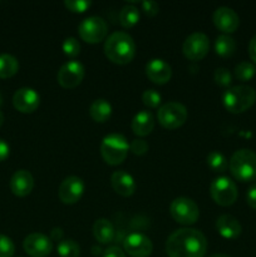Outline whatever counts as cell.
Instances as JSON below:
<instances>
[{
	"label": "cell",
	"instance_id": "6da1fadb",
	"mask_svg": "<svg viewBox=\"0 0 256 257\" xmlns=\"http://www.w3.org/2000/svg\"><path fill=\"white\" fill-rule=\"evenodd\" d=\"M207 240L201 231L180 228L168 236L166 252L168 257H205Z\"/></svg>",
	"mask_w": 256,
	"mask_h": 257
},
{
	"label": "cell",
	"instance_id": "7a4b0ae2",
	"mask_svg": "<svg viewBox=\"0 0 256 257\" xmlns=\"http://www.w3.org/2000/svg\"><path fill=\"white\" fill-rule=\"evenodd\" d=\"M104 54L115 64H128L136 55L135 40L125 32L112 33L104 43Z\"/></svg>",
	"mask_w": 256,
	"mask_h": 257
},
{
	"label": "cell",
	"instance_id": "3957f363",
	"mask_svg": "<svg viewBox=\"0 0 256 257\" xmlns=\"http://www.w3.org/2000/svg\"><path fill=\"white\" fill-rule=\"evenodd\" d=\"M228 168L233 177L241 182H250L256 178V153L242 148L231 156Z\"/></svg>",
	"mask_w": 256,
	"mask_h": 257
},
{
	"label": "cell",
	"instance_id": "277c9868",
	"mask_svg": "<svg viewBox=\"0 0 256 257\" xmlns=\"http://www.w3.org/2000/svg\"><path fill=\"white\" fill-rule=\"evenodd\" d=\"M256 100V90L250 85H235L225 90L222 103L231 113H242L247 110Z\"/></svg>",
	"mask_w": 256,
	"mask_h": 257
},
{
	"label": "cell",
	"instance_id": "5b68a950",
	"mask_svg": "<svg viewBox=\"0 0 256 257\" xmlns=\"http://www.w3.org/2000/svg\"><path fill=\"white\" fill-rule=\"evenodd\" d=\"M130 151V143L124 136L119 133H110L103 138L100 143V155L103 160L110 166L120 165L125 160Z\"/></svg>",
	"mask_w": 256,
	"mask_h": 257
},
{
	"label": "cell",
	"instance_id": "8992f818",
	"mask_svg": "<svg viewBox=\"0 0 256 257\" xmlns=\"http://www.w3.org/2000/svg\"><path fill=\"white\" fill-rule=\"evenodd\" d=\"M188 113L185 105L178 102H167L160 107L157 112L158 122L167 130H176L185 124Z\"/></svg>",
	"mask_w": 256,
	"mask_h": 257
},
{
	"label": "cell",
	"instance_id": "52a82bcc",
	"mask_svg": "<svg viewBox=\"0 0 256 257\" xmlns=\"http://www.w3.org/2000/svg\"><path fill=\"white\" fill-rule=\"evenodd\" d=\"M210 193L212 200L217 205L226 207L235 203V201L237 200L238 191L237 186L231 178L221 176L212 181L210 186Z\"/></svg>",
	"mask_w": 256,
	"mask_h": 257
},
{
	"label": "cell",
	"instance_id": "ba28073f",
	"mask_svg": "<svg viewBox=\"0 0 256 257\" xmlns=\"http://www.w3.org/2000/svg\"><path fill=\"white\" fill-rule=\"evenodd\" d=\"M171 216L181 225H193L200 217V210L193 200L188 197H177L171 202Z\"/></svg>",
	"mask_w": 256,
	"mask_h": 257
},
{
	"label": "cell",
	"instance_id": "9c48e42d",
	"mask_svg": "<svg viewBox=\"0 0 256 257\" xmlns=\"http://www.w3.org/2000/svg\"><path fill=\"white\" fill-rule=\"evenodd\" d=\"M78 33L84 42L95 44L105 38L108 33V25L103 18L88 17L80 22L79 27H78Z\"/></svg>",
	"mask_w": 256,
	"mask_h": 257
},
{
	"label": "cell",
	"instance_id": "30bf717a",
	"mask_svg": "<svg viewBox=\"0 0 256 257\" xmlns=\"http://www.w3.org/2000/svg\"><path fill=\"white\" fill-rule=\"evenodd\" d=\"M210 48V39L201 32H195L188 35L182 45L183 54L190 60H201L206 57Z\"/></svg>",
	"mask_w": 256,
	"mask_h": 257
},
{
	"label": "cell",
	"instance_id": "8fae6325",
	"mask_svg": "<svg viewBox=\"0 0 256 257\" xmlns=\"http://www.w3.org/2000/svg\"><path fill=\"white\" fill-rule=\"evenodd\" d=\"M84 74L85 70L82 63L78 60H69V62L64 63L58 70L57 79L63 88L72 89L82 83Z\"/></svg>",
	"mask_w": 256,
	"mask_h": 257
},
{
	"label": "cell",
	"instance_id": "7c38bea8",
	"mask_svg": "<svg viewBox=\"0 0 256 257\" xmlns=\"http://www.w3.org/2000/svg\"><path fill=\"white\" fill-rule=\"evenodd\" d=\"M84 182L77 176H68L62 181L58 190V197L65 205L77 203L84 193Z\"/></svg>",
	"mask_w": 256,
	"mask_h": 257
},
{
	"label": "cell",
	"instance_id": "4fadbf2b",
	"mask_svg": "<svg viewBox=\"0 0 256 257\" xmlns=\"http://www.w3.org/2000/svg\"><path fill=\"white\" fill-rule=\"evenodd\" d=\"M124 252L131 257H148L152 253L153 245L150 237L143 233H130L123 241Z\"/></svg>",
	"mask_w": 256,
	"mask_h": 257
},
{
	"label": "cell",
	"instance_id": "5bb4252c",
	"mask_svg": "<svg viewBox=\"0 0 256 257\" xmlns=\"http://www.w3.org/2000/svg\"><path fill=\"white\" fill-rule=\"evenodd\" d=\"M24 251L32 257H47L53 250V242L50 237L44 233L33 232L24 238L23 242Z\"/></svg>",
	"mask_w": 256,
	"mask_h": 257
},
{
	"label": "cell",
	"instance_id": "9a60e30c",
	"mask_svg": "<svg viewBox=\"0 0 256 257\" xmlns=\"http://www.w3.org/2000/svg\"><path fill=\"white\" fill-rule=\"evenodd\" d=\"M13 104L15 109L22 113H32L39 107L40 95L35 89L23 87L18 89L13 95Z\"/></svg>",
	"mask_w": 256,
	"mask_h": 257
},
{
	"label": "cell",
	"instance_id": "2e32d148",
	"mask_svg": "<svg viewBox=\"0 0 256 257\" xmlns=\"http://www.w3.org/2000/svg\"><path fill=\"white\" fill-rule=\"evenodd\" d=\"M213 23L218 30L226 33V34H230L238 28L240 18H238L237 13L231 8L220 7L213 13Z\"/></svg>",
	"mask_w": 256,
	"mask_h": 257
},
{
	"label": "cell",
	"instance_id": "e0dca14e",
	"mask_svg": "<svg viewBox=\"0 0 256 257\" xmlns=\"http://www.w3.org/2000/svg\"><path fill=\"white\" fill-rule=\"evenodd\" d=\"M146 74L156 84H166L172 77V68L160 58H153L146 64Z\"/></svg>",
	"mask_w": 256,
	"mask_h": 257
},
{
	"label": "cell",
	"instance_id": "ac0fdd59",
	"mask_svg": "<svg viewBox=\"0 0 256 257\" xmlns=\"http://www.w3.org/2000/svg\"><path fill=\"white\" fill-rule=\"evenodd\" d=\"M34 187L33 175L27 170H18L10 178V190L18 197H25Z\"/></svg>",
	"mask_w": 256,
	"mask_h": 257
},
{
	"label": "cell",
	"instance_id": "d6986e66",
	"mask_svg": "<svg viewBox=\"0 0 256 257\" xmlns=\"http://www.w3.org/2000/svg\"><path fill=\"white\" fill-rule=\"evenodd\" d=\"M113 190L123 197H130L136 191L135 178L125 171H115L110 177Z\"/></svg>",
	"mask_w": 256,
	"mask_h": 257
},
{
	"label": "cell",
	"instance_id": "ffe728a7",
	"mask_svg": "<svg viewBox=\"0 0 256 257\" xmlns=\"http://www.w3.org/2000/svg\"><path fill=\"white\" fill-rule=\"evenodd\" d=\"M216 230L222 237L232 240V238L238 237L241 235V223L236 217L231 215H221L216 220Z\"/></svg>",
	"mask_w": 256,
	"mask_h": 257
},
{
	"label": "cell",
	"instance_id": "44dd1931",
	"mask_svg": "<svg viewBox=\"0 0 256 257\" xmlns=\"http://www.w3.org/2000/svg\"><path fill=\"white\" fill-rule=\"evenodd\" d=\"M132 131L135 135L140 136V137H145L148 136L155 128V118H153L152 113L148 110H141L137 114L133 117L132 123H131Z\"/></svg>",
	"mask_w": 256,
	"mask_h": 257
},
{
	"label": "cell",
	"instance_id": "7402d4cb",
	"mask_svg": "<svg viewBox=\"0 0 256 257\" xmlns=\"http://www.w3.org/2000/svg\"><path fill=\"white\" fill-rule=\"evenodd\" d=\"M114 227L107 218H98L93 225V235L100 243H109L114 240Z\"/></svg>",
	"mask_w": 256,
	"mask_h": 257
},
{
	"label": "cell",
	"instance_id": "603a6c76",
	"mask_svg": "<svg viewBox=\"0 0 256 257\" xmlns=\"http://www.w3.org/2000/svg\"><path fill=\"white\" fill-rule=\"evenodd\" d=\"M89 114L93 120L98 123H104L112 115V105L107 99H95L89 107Z\"/></svg>",
	"mask_w": 256,
	"mask_h": 257
},
{
	"label": "cell",
	"instance_id": "cb8c5ba5",
	"mask_svg": "<svg viewBox=\"0 0 256 257\" xmlns=\"http://www.w3.org/2000/svg\"><path fill=\"white\" fill-rule=\"evenodd\" d=\"M19 70V62L12 54H0V78L8 79L15 75Z\"/></svg>",
	"mask_w": 256,
	"mask_h": 257
},
{
	"label": "cell",
	"instance_id": "d4e9b609",
	"mask_svg": "<svg viewBox=\"0 0 256 257\" xmlns=\"http://www.w3.org/2000/svg\"><path fill=\"white\" fill-rule=\"evenodd\" d=\"M215 50L216 54H218L220 57H231L236 50L235 39L228 34L218 35L215 42Z\"/></svg>",
	"mask_w": 256,
	"mask_h": 257
},
{
	"label": "cell",
	"instance_id": "484cf974",
	"mask_svg": "<svg viewBox=\"0 0 256 257\" xmlns=\"http://www.w3.org/2000/svg\"><path fill=\"white\" fill-rule=\"evenodd\" d=\"M118 20H119V24L124 28L135 27L138 23V20H140V10H138L137 7L132 4L124 5L120 9Z\"/></svg>",
	"mask_w": 256,
	"mask_h": 257
},
{
	"label": "cell",
	"instance_id": "4316f807",
	"mask_svg": "<svg viewBox=\"0 0 256 257\" xmlns=\"http://www.w3.org/2000/svg\"><path fill=\"white\" fill-rule=\"evenodd\" d=\"M206 161H207V166L213 172H223L228 167L227 158L218 151H212V152L208 153Z\"/></svg>",
	"mask_w": 256,
	"mask_h": 257
},
{
	"label": "cell",
	"instance_id": "83f0119b",
	"mask_svg": "<svg viewBox=\"0 0 256 257\" xmlns=\"http://www.w3.org/2000/svg\"><path fill=\"white\" fill-rule=\"evenodd\" d=\"M57 251L60 257H79L80 255L79 245L72 238L62 240L60 242H58Z\"/></svg>",
	"mask_w": 256,
	"mask_h": 257
},
{
	"label": "cell",
	"instance_id": "f1b7e54d",
	"mask_svg": "<svg viewBox=\"0 0 256 257\" xmlns=\"http://www.w3.org/2000/svg\"><path fill=\"white\" fill-rule=\"evenodd\" d=\"M235 77L237 78L241 82H246V80H250L251 78L255 75L256 73V67L253 63L247 62V60H243V62H240L235 67Z\"/></svg>",
	"mask_w": 256,
	"mask_h": 257
},
{
	"label": "cell",
	"instance_id": "f546056e",
	"mask_svg": "<svg viewBox=\"0 0 256 257\" xmlns=\"http://www.w3.org/2000/svg\"><path fill=\"white\" fill-rule=\"evenodd\" d=\"M63 52H64L65 55L68 57H77L80 53V44L74 37H69L63 42Z\"/></svg>",
	"mask_w": 256,
	"mask_h": 257
},
{
	"label": "cell",
	"instance_id": "4dcf8cb0",
	"mask_svg": "<svg viewBox=\"0 0 256 257\" xmlns=\"http://www.w3.org/2000/svg\"><path fill=\"white\" fill-rule=\"evenodd\" d=\"M142 100L147 107L157 108L161 104L162 97H161V94L156 89H147L143 92Z\"/></svg>",
	"mask_w": 256,
	"mask_h": 257
},
{
	"label": "cell",
	"instance_id": "1f68e13d",
	"mask_svg": "<svg viewBox=\"0 0 256 257\" xmlns=\"http://www.w3.org/2000/svg\"><path fill=\"white\" fill-rule=\"evenodd\" d=\"M15 253V245L12 238L0 233V257H13Z\"/></svg>",
	"mask_w": 256,
	"mask_h": 257
},
{
	"label": "cell",
	"instance_id": "d6a6232c",
	"mask_svg": "<svg viewBox=\"0 0 256 257\" xmlns=\"http://www.w3.org/2000/svg\"><path fill=\"white\" fill-rule=\"evenodd\" d=\"M213 78H215V82L217 83L221 87H227V85L231 84L232 82V75H231L230 70L227 68H217L215 70V74H213Z\"/></svg>",
	"mask_w": 256,
	"mask_h": 257
},
{
	"label": "cell",
	"instance_id": "836d02e7",
	"mask_svg": "<svg viewBox=\"0 0 256 257\" xmlns=\"http://www.w3.org/2000/svg\"><path fill=\"white\" fill-rule=\"evenodd\" d=\"M64 5L73 13H84L92 3L89 0H65Z\"/></svg>",
	"mask_w": 256,
	"mask_h": 257
},
{
	"label": "cell",
	"instance_id": "e575fe53",
	"mask_svg": "<svg viewBox=\"0 0 256 257\" xmlns=\"http://www.w3.org/2000/svg\"><path fill=\"white\" fill-rule=\"evenodd\" d=\"M148 148H150V146H148V143L145 140H133L130 143V151H132L137 156L145 155L148 151Z\"/></svg>",
	"mask_w": 256,
	"mask_h": 257
},
{
	"label": "cell",
	"instance_id": "d590c367",
	"mask_svg": "<svg viewBox=\"0 0 256 257\" xmlns=\"http://www.w3.org/2000/svg\"><path fill=\"white\" fill-rule=\"evenodd\" d=\"M142 9L145 10V13L150 17H153L158 13L160 10V5L156 2H143L142 3Z\"/></svg>",
	"mask_w": 256,
	"mask_h": 257
},
{
	"label": "cell",
	"instance_id": "8d00e7d4",
	"mask_svg": "<svg viewBox=\"0 0 256 257\" xmlns=\"http://www.w3.org/2000/svg\"><path fill=\"white\" fill-rule=\"evenodd\" d=\"M246 201H247L248 206L256 210V183L251 186L246 193Z\"/></svg>",
	"mask_w": 256,
	"mask_h": 257
},
{
	"label": "cell",
	"instance_id": "74e56055",
	"mask_svg": "<svg viewBox=\"0 0 256 257\" xmlns=\"http://www.w3.org/2000/svg\"><path fill=\"white\" fill-rule=\"evenodd\" d=\"M103 257H125V252L117 246H112L104 251Z\"/></svg>",
	"mask_w": 256,
	"mask_h": 257
},
{
	"label": "cell",
	"instance_id": "f35d334b",
	"mask_svg": "<svg viewBox=\"0 0 256 257\" xmlns=\"http://www.w3.org/2000/svg\"><path fill=\"white\" fill-rule=\"evenodd\" d=\"M9 153H10V147L4 140L0 138V162L7 160L9 157Z\"/></svg>",
	"mask_w": 256,
	"mask_h": 257
},
{
	"label": "cell",
	"instance_id": "ab89813d",
	"mask_svg": "<svg viewBox=\"0 0 256 257\" xmlns=\"http://www.w3.org/2000/svg\"><path fill=\"white\" fill-rule=\"evenodd\" d=\"M63 236H64V232L60 227H54L50 231V240L52 241H59L60 242L63 240Z\"/></svg>",
	"mask_w": 256,
	"mask_h": 257
},
{
	"label": "cell",
	"instance_id": "60d3db41",
	"mask_svg": "<svg viewBox=\"0 0 256 257\" xmlns=\"http://www.w3.org/2000/svg\"><path fill=\"white\" fill-rule=\"evenodd\" d=\"M248 54L251 59L256 63V35H253L248 43Z\"/></svg>",
	"mask_w": 256,
	"mask_h": 257
},
{
	"label": "cell",
	"instance_id": "b9f144b4",
	"mask_svg": "<svg viewBox=\"0 0 256 257\" xmlns=\"http://www.w3.org/2000/svg\"><path fill=\"white\" fill-rule=\"evenodd\" d=\"M210 257H231V256L227 255V253H213V255H211Z\"/></svg>",
	"mask_w": 256,
	"mask_h": 257
},
{
	"label": "cell",
	"instance_id": "7bdbcfd3",
	"mask_svg": "<svg viewBox=\"0 0 256 257\" xmlns=\"http://www.w3.org/2000/svg\"><path fill=\"white\" fill-rule=\"evenodd\" d=\"M3 123H4V114H3V112L0 110V127L3 125Z\"/></svg>",
	"mask_w": 256,
	"mask_h": 257
},
{
	"label": "cell",
	"instance_id": "ee69618b",
	"mask_svg": "<svg viewBox=\"0 0 256 257\" xmlns=\"http://www.w3.org/2000/svg\"><path fill=\"white\" fill-rule=\"evenodd\" d=\"M3 104V97H2V94H0V105Z\"/></svg>",
	"mask_w": 256,
	"mask_h": 257
}]
</instances>
